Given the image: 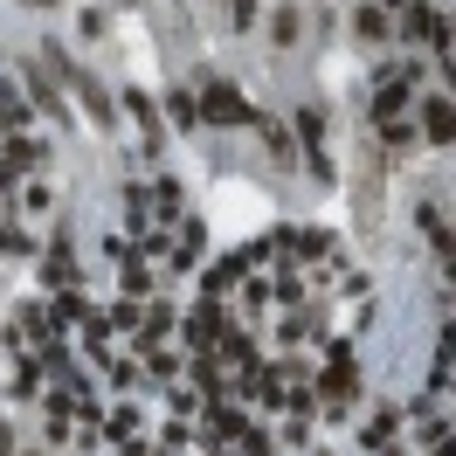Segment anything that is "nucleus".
I'll return each mask as SVG.
<instances>
[{
	"label": "nucleus",
	"instance_id": "f257e3e1",
	"mask_svg": "<svg viewBox=\"0 0 456 456\" xmlns=\"http://www.w3.org/2000/svg\"><path fill=\"white\" fill-rule=\"evenodd\" d=\"M208 118H215V125H249V104L228 84H208Z\"/></svg>",
	"mask_w": 456,
	"mask_h": 456
},
{
	"label": "nucleus",
	"instance_id": "f03ea898",
	"mask_svg": "<svg viewBox=\"0 0 456 456\" xmlns=\"http://www.w3.org/2000/svg\"><path fill=\"white\" fill-rule=\"evenodd\" d=\"M422 118H428V139H456V104H450V97L422 104Z\"/></svg>",
	"mask_w": 456,
	"mask_h": 456
},
{
	"label": "nucleus",
	"instance_id": "7ed1b4c3",
	"mask_svg": "<svg viewBox=\"0 0 456 456\" xmlns=\"http://www.w3.org/2000/svg\"><path fill=\"white\" fill-rule=\"evenodd\" d=\"M325 395H332V401H346V395H353V367H346V360H339L332 373H325Z\"/></svg>",
	"mask_w": 456,
	"mask_h": 456
},
{
	"label": "nucleus",
	"instance_id": "20e7f679",
	"mask_svg": "<svg viewBox=\"0 0 456 456\" xmlns=\"http://www.w3.org/2000/svg\"><path fill=\"white\" fill-rule=\"evenodd\" d=\"M443 456H456V443H443Z\"/></svg>",
	"mask_w": 456,
	"mask_h": 456
}]
</instances>
